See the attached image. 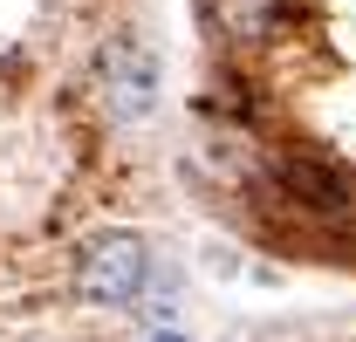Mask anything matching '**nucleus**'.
I'll return each mask as SVG.
<instances>
[{
  "label": "nucleus",
  "instance_id": "nucleus-2",
  "mask_svg": "<svg viewBox=\"0 0 356 342\" xmlns=\"http://www.w3.org/2000/svg\"><path fill=\"white\" fill-rule=\"evenodd\" d=\"M96 83H103V103L117 124H144L158 110V55L137 35H110L96 55Z\"/></svg>",
  "mask_w": 356,
  "mask_h": 342
},
{
  "label": "nucleus",
  "instance_id": "nucleus-1",
  "mask_svg": "<svg viewBox=\"0 0 356 342\" xmlns=\"http://www.w3.org/2000/svg\"><path fill=\"white\" fill-rule=\"evenodd\" d=\"M151 281V247L137 233H96L76 260V295L83 301H103V308H124V301L144 295Z\"/></svg>",
  "mask_w": 356,
  "mask_h": 342
},
{
  "label": "nucleus",
  "instance_id": "nucleus-5",
  "mask_svg": "<svg viewBox=\"0 0 356 342\" xmlns=\"http://www.w3.org/2000/svg\"><path fill=\"white\" fill-rule=\"evenodd\" d=\"M158 342H185V336H158Z\"/></svg>",
  "mask_w": 356,
  "mask_h": 342
},
{
  "label": "nucleus",
  "instance_id": "nucleus-4",
  "mask_svg": "<svg viewBox=\"0 0 356 342\" xmlns=\"http://www.w3.org/2000/svg\"><path fill=\"white\" fill-rule=\"evenodd\" d=\"M281 178H288V192H302V199H309V206H322V213H336V206H343V185H336L322 165H309V158H288V165H281Z\"/></svg>",
  "mask_w": 356,
  "mask_h": 342
},
{
  "label": "nucleus",
  "instance_id": "nucleus-3",
  "mask_svg": "<svg viewBox=\"0 0 356 342\" xmlns=\"http://www.w3.org/2000/svg\"><path fill=\"white\" fill-rule=\"evenodd\" d=\"M206 7H213V28L226 42H267L288 21V0H206Z\"/></svg>",
  "mask_w": 356,
  "mask_h": 342
}]
</instances>
